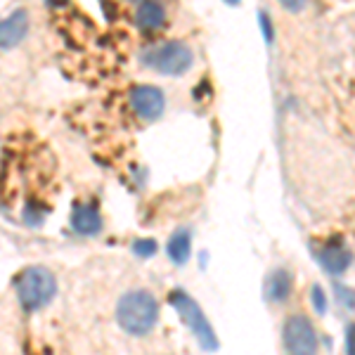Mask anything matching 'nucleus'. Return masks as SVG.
Returning <instances> with one entry per match:
<instances>
[{
    "instance_id": "1",
    "label": "nucleus",
    "mask_w": 355,
    "mask_h": 355,
    "mask_svg": "<svg viewBox=\"0 0 355 355\" xmlns=\"http://www.w3.org/2000/svg\"><path fill=\"white\" fill-rule=\"evenodd\" d=\"M159 318V303L145 289H130L116 303V322L133 336L150 334Z\"/></svg>"
},
{
    "instance_id": "2",
    "label": "nucleus",
    "mask_w": 355,
    "mask_h": 355,
    "mask_svg": "<svg viewBox=\"0 0 355 355\" xmlns=\"http://www.w3.org/2000/svg\"><path fill=\"white\" fill-rule=\"evenodd\" d=\"M15 291L24 311H41V308H45L55 299L57 282L48 268L31 266L17 275Z\"/></svg>"
},
{
    "instance_id": "3",
    "label": "nucleus",
    "mask_w": 355,
    "mask_h": 355,
    "mask_svg": "<svg viewBox=\"0 0 355 355\" xmlns=\"http://www.w3.org/2000/svg\"><path fill=\"white\" fill-rule=\"evenodd\" d=\"M168 303L175 308L178 318L185 322V327L192 331V336L199 341V346H202L204 351H209V353L218 351V336H216V331H214V327H211V322L206 320L202 306H199V303L194 301L192 296L187 294V291L173 289L168 294Z\"/></svg>"
},
{
    "instance_id": "4",
    "label": "nucleus",
    "mask_w": 355,
    "mask_h": 355,
    "mask_svg": "<svg viewBox=\"0 0 355 355\" xmlns=\"http://www.w3.org/2000/svg\"><path fill=\"white\" fill-rule=\"evenodd\" d=\"M142 62H145V67H150L159 73H166V76H180V73L192 69L194 55L182 43H162L145 50Z\"/></svg>"
},
{
    "instance_id": "5",
    "label": "nucleus",
    "mask_w": 355,
    "mask_h": 355,
    "mask_svg": "<svg viewBox=\"0 0 355 355\" xmlns=\"http://www.w3.org/2000/svg\"><path fill=\"white\" fill-rule=\"evenodd\" d=\"M284 348L287 355H315L318 353V331L306 315H291L284 322Z\"/></svg>"
},
{
    "instance_id": "6",
    "label": "nucleus",
    "mask_w": 355,
    "mask_h": 355,
    "mask_svg": "<svg viewBox=\"0 0 355 355\" xmlns=\"http://www.w3.org/2000/svg\"><path fill=\"white\" fill-rule=\"evenodd\" d=\"M130 107L135 110V114L145 121H157L166 110V97L159 88L154 85H135L130 90Z\"/></svg>"
},
{
    "instance_id": "7",
    "label": "nucleus",
    "mask_w": 355,
    "mask_h": 355,
    "mask_svg": "<svg viewBox=\"0 0 355 355\" xmlns=\"http://www.w3.org/2000/svg\"><path fill=\"white\" fill-rule=\"evenodd\" d=\"M318 261L322 263V268L329 275H343L351 266V251L343 246L341 239H334V242H327L318 251Z\"/></svg>"
},
{
    "instance_id": "8",
    "label": "nucleus",
    "mask_w": 355,
    "mask_h": 355,
    "mask_svg": "<svg viewBox=\"0 0 355 355\" xmlns=\"http://www.w3.org/2000/svg\"><path fill=\"white\" fill-rule=\"evenodd\" d=\"M26 33H28L26 10H15L12 15L3 19V26H0V45H3V50L15 48V45L24 41Z\"/></svg>"
},
{
    "instance_id": "9",
    "label": "nucleus",
    "mask_w": 355,
    "mask_h": 355,
    "mask_svg": "<svg viewBox=\"0 0 355 355\" xmlns=\"http://www.w3.org/2000/svg\"><path fill=\"white\" fill-rule=\"evenodd\" d=\"M71 227L73 232L78 234H88V237H93L102 230V218H100V211L95 209L93 204H76L71 211Z\"/></svg>"
},
{
    "instance_id": "10",
    "label": "nucleus",
    "mask_w": 355,
    "mask_h": 355,
    "mask_svg": "<svg viewBox=\"0 0 355 355\" xmlns=\"http://www.w3.org/2000/svg\"><path fill=\"white\" fill-rule=\"evenodd\" d=\"M166 19V10L159 0H142L135 10V24L142 31H157Z\"/></svg>"
},
{
    "instance_id": "11",
    "label": "nucleus",
    "mask_w": 355,
    "mask_h": 355,
    "mask_svg": "<svg viewBox=\"0 0 355 355\" xmlns=\"http://www.w3.org/2000/svg\"><path fill=\"white\" fill-rule=\"evenodd\" d=\"M291 289H294V279H291V275L287 270H282V268H279V270L270 272V277H268V282H266L268 301H272V303L287 301L291 296Z\"/></svg>"
},
{
    "instance_id": "12",
    "label": "nucleus",
    "mask_w": 355,
    "mask_h": 355,
    "mask_svg": "<svg viewBox=\"0 0 355 355\" xmlns=\"http://www.w3.org/2000/svg\"><path fill=\"white\" fill-rule=\"evenodd\" d=\"M166 254H168V259L173 261L175 266H185L192 254V232L182 227V230L171 234L168 244H166Z\"/></svg>"
},
{
    "instance_id": "13",
    "label": "nucleus",
    "mask_w": 355,
    "mask_h": 355,
    "mask_svg": "<svg viewBox=\"0 0 355 355\" xmlns=\"http://www.w3.org/2000/svg\"><path fill=\"white\" fill-rule=\"evenodd\" d=\"M130 249H133V254L137 256V259H152V256L157 254L159 246L154 239H135Z\"/></svg>"
},
{
    "instance_id": "14",
    "label": "nucleus",
    "mask_w": 355,
    "mask_h": 355,
    "mask_svg": "<svg viewBox=\"0 0 355 355\" xmlns=\"http://www.w3.org/2000/svg\"><path fill=\"white\" fill-rule=\"evenodd\" d=\"M311 301H313V308L318 315H324V311H327V296H324V291L320 284H315V287L311 289Z\"/></svg>"
},
{
    "instance_id": "15",
    "label": "nucleus",
    "mask_w": 355,
    "mask_h": 355,
    "mask_svg": "<svg viewBox=\"0 0 355 355\" xmlns=\"http://www.w3.org/2000/svg\"><path fill=\"white\" fill-rule=\"evenodd\" d=\"M24 214H26V223H28V225H33V227H36V225H41V223H43V216H45V211L43 209H36V206H26V211H24Z\"/></svg>"
},
{
    "instance_id": "16",
    "label": "nucleus",
    "mask_w": 355,
    "mask_h": 355,
    "mask_svg": "<svg viewBox=\"0 0 355 355\" xmlns=\"http://www.w3.org/2000/svg\"><path fill=\"white\" fill-rule=\"evenodd\" d=\"M336 296H339V301H341L346 308H355V294H353L351 289H346V287H336Z\"/></svg>"
},
{
    "instance_id": "17",
    "label": "nucleus",
    "mask_w": 355,
    "mask_h": 355,
    "mask_svg": "<svg viewBox=\"0 0 355 355\" xmlns=\"http://www.w3.org/2000/svg\"><path fill=\"white\" fill-rule=\"evenodd\" d=\"M259 19H261V28H263V36H266V43H272V21H270V17H268L266 12H261Z\"/></svg>"
},
{
    "instance_id": "18",
    "label": "nucleus",
    "mask_w": 355,
    "mask_h": 355,
    "mask_svg": "<svg viewBox=\"0 0 355 355\" xmlns=\"http://www.w3.org/2000/svg\"><path fill=\"white\" fill-rule=\"evenodd\" d=\"M346 355H355V322L346 327Z\"/></svg>"
},
{
    "instance_id": "19",
    "label": "nucleus",
    "mask_w": 355,
    "mask_h": 355,
    "mask_svg": "<svg viewBox=\"0 0 355 355\" xmlns=\"http://www.w3.org/2000/svg\"><path fill=\"white\" fill-rule=\"evenodd\" d=\"M279 5H282L284 10H289V12H301L306 0H279Z\"/></svg>"
},
{
    "instance_id": "20",
    "label": "nucleus",
    "mask_w": 355,
    "mask_h": 355,
    "mask_svg": "<svg viewBox=\"0 0 355 355\" xmlns=\"http://www.w3.org/2000/svg\"><path fill=\"white\" fill-rule=\"evenodd\" d=\"M48 5H50V8H55V10H62V8H67V5H69V0H48Z\"/></svg>"
},
{
    "instance_id": "21",
    "label": "nucleus",
    "mask_w": 355,
    "mask_h": 355,
    "mask_svg": "<svg viewBox=\"0 0 355 355\" xmlns=\"http://www.w3.org/2000/svg\"><path fill=\"white\" fill-rule=\"evenodd\" d=\"M225 3H227V5H239L242 0H225Z\"/></svg>"
}]
</instances>
